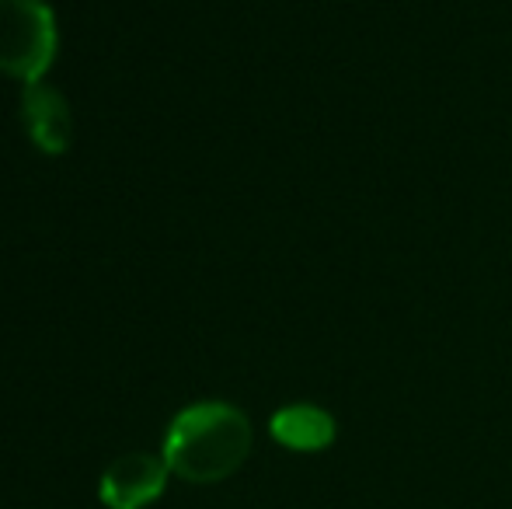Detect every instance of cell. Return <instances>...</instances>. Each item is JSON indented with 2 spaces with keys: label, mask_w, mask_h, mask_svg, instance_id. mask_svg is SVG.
<instances>
[{
  "label": "cell",
  "mask_w": 512,
  "mask_h": 509,
  "mask_svg": "<svg viewBox=\"0 0 512 509\" xmlns=\"http://www.w3.org/2000/svg\"><path fill=\"white\" fill-rule=\"evenodd\" d=\"M21 123L42 154H63L74 140L70 105L53 84H25L21 91Z\"/></svg>",
  "instance_id": "4"
},
{
  "label": "cell",
  "mask_w": 512,
  "mask_h": 509,
  "mask_svg": "<svg viewBox=\"0 0 512 509\" xmlns=\"http://www.w3.org/2000/svg\"><path fill=\"white\" fill-rule=\"evenodd\" d=\"M168 475L171 468L161 454H147V450L122 454L105 468L98 482V499L108 509H143L164 496Z\"/></svg>",
  "instance_id": "3"
},
{
  "label": "cell",
  "mask_w": 512,
  "mask_h": 509,
  "mask_svg": "<svg viewBox=\"0 0 512 509\" xmlns=\"http://www.w3.org/2000/svg\"><path fill=\"white\" fill-rule=\"evenodd\" d=\"M60 49L56 14L46 0H0V70L21 84H39Z\"/></svg>",
  "instance_id": "2"
},
{
  "label": "cell",
  "mask_w": 512,
  "mask_h": 509,
  "mask_svg": "<svg viewBox=\"0 0 512 509\" xmlns=\"http://www.w3.org/2000/svg\"><path fill=\"white\" fill-rule=\"evenodd\" d=\"M251 419L230 401H196L171 419L161 457L171 475L192 485L230 478L251 454Z\"/></svg>",
  "instance_id": "1"
},
{
  "label": "cell",
  "mask_w": 512,
  "mask_h": 509,
  "mask_svg": "<svg viewBox=\"0 0 512 509\" xmlns=\"http://www.w3.org/2000/svg\"><path fill=\"white\" fill-rule=\"evenodd\" d=\"M269 433L279 447L297 450V454H317L328 450L338 436V422L328 408L297 401V405H283L269 419Z\"/></svg>",
  "instance_id": "5"
}]
</instances>
